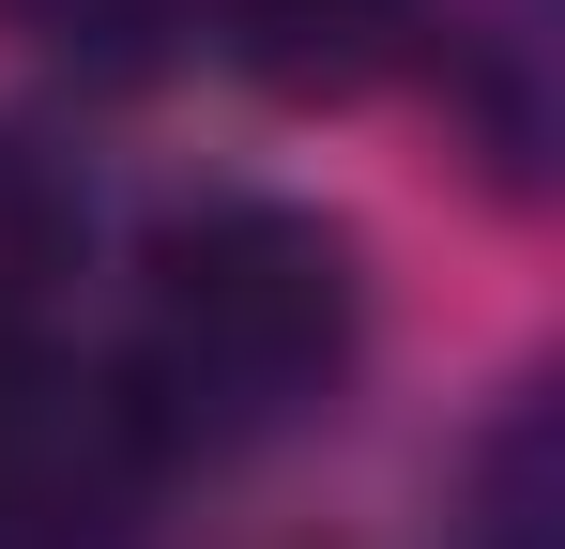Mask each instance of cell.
I'll return each mask as SVG.
<instances>
[{
	"instance_id": "cell-1",
	"label": "cell",
	"mask_w": 565,
	"mask_h": 549,
	"mask_svg": "<svg viewBox=\"0 0 565 549\" xmlns=\"http://www.w3.org/2000/svg\"><path fill=\"white\" fill-rule=\"evenodd\" d=\"M352 366H367V245L321 198L214 183V198L153 214V245H138V336L107 366L122 428L153 458L290 443V428H321L352 397Z\"/></svg>"
},
{
	"instance_id": "cell-2",
	"label": "cell",
	"mask_w": 565,
	"mask_h": 549,
	"mask_svg": "<svg viewBox=\"0 0 565 549\" xmlns=\"http://www.w3.org/2000/svg\"><path fill=\"white\" fill-rule=\"evenodd\" d=\"M428 15L444 0H199V46L245 62L260 92H290V107H337V92L428 62Z\"/></svg>"
},
{
	"instance_id": "cell-3",
	"label": "cell",
	"mask_w": 565,
	"mask_h": 549,
	"mask_svg": "<svg viewBox=\"0 0 565 549\" xmlns=\"http://www.w3.org/2000/svg\"><path fill=\"white\" fill-rule=\"evenodd\" d=\"M77 260H93V183L31 122H0V366H46L62 305H77Z\"/></svg>"
},
{
	"instance_id": "cell-4",
	"label": "cell",
	"mask_w": 565,
	"mask_h": 549,
	"mask_svg": "<svg viewBox=\"0 0 565 549\" xmlns=\"http://www.w3.org/2000/svg\"><path fill=\"white\" fill-rule=\"evenodd\" d=\"M459 549H565V412L551 381H520L459 458Z\"/></svg>"
}]
</instances>
